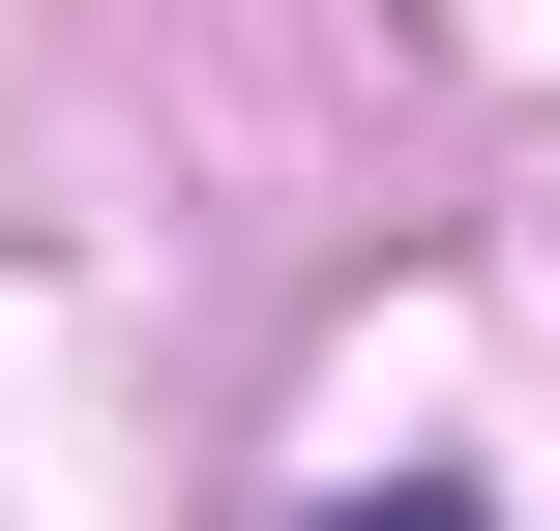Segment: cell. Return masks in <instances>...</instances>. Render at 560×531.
Masks as SVG:
<instances>
[{"label": "cell", "mask_w": 560, "mask_h": 531, "mask_svg": "<svg viewBox=\"0 0 560 531\" xmlns=\"http://www.w3.org/2000/svg\"><path fill=\"white\" fill-rule=\"evenodd\" d=\"M325 531H472V473H384V503H325Z\"/></svg>", "instance_id": "cell-1"}]
</instances>
